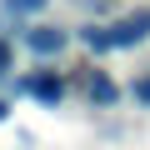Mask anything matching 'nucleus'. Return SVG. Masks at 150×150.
I'll list each match as a JSON object with an SVG mask.
<instances>
[{
    "label": "nucleus",
    "instance_id": "obj_1",
    "mask_svg": "<svg viewBox=\"0 0 150 150\" xmlns=\"http://www.w3.org/2000/svg\"><path fill=\"white\" fill-rule=\"evenodd\" d=\"M110 30H115V50H130V45L150 40V10H135V15H125V20H115Z\"/></svg>",
    "mask_w": 150,
    "mask_h": 150
},
{
    "label": "nucleus",
    "instance_id": "obj_4",
    "mask_svg": "<svg viewBox=\"0 0 150 150\" xmlns=\"http://www.w3.org/2000/svg\"><path fill=\"white\" fill-rule=\"evenodd\" d=\"M80 45H85L90 55H105V50H115V30H110V25H85V30H80Z\"/></svg>",
    "mask_w": 150,
    "mask_h": 150
},
{
    "label": "nucleus",
    "instance_id": "obj_2",
    "mask_svg": "<svg viewBox=\"0 0 150 150\" xmlns=\"http://www.w3.org/2000/svg\"><path fill=\"white\" fill-rule=\"evenodd\" d=\"M20 90H25V95H35L40 105H55V100L65 95V80H60L55 70H35L30 80H20Z\"/></svg>",
    "mask_w": 150,
    "mask_h": 150
},
{
    "label": "nucleus",
    "instance_id": "obj_3",
    "mask_svg": "<svg viewBox=\"0 0 150 150\" xmlns=\"http://www.w3.org/2000/svg\"><path fill=\"white\" fill-rule=\"evenodd\" d=\"M65 40H70V35H65V30H55V25H35V30L25 35V45H30L35 55H60V50H65Z\"/></svg>",
    "mask_w": 150,
    "mask_h": 150
},
{
    "label": "nucleus",
    "instance_id": "obj_8",
    "mask_svg": "<svg viewBox=\"0 0 150 150\" xmlns=\"http://www.w3.org/2000/svg\"><path fill=\"white\" fill-rule=\"evenodd\" d=\"M135 100H140V105H150V75H145V80H135Z\"/></svg>",
    "mask_w": 150,
    "mask_h": 150
},
{
    "label": "nucleus",
    "instance_id": "obj_5",
    "mask_svg": "<svg viewBox=\"0 0 150 150\" xmlns=\"http://www.w3.org/2000/svg\"><path fill=\"white\" fill-rule=\"evenodd\" d=\"M90 100L95 105H115L120 100V90H115V80H110L105 70H90Z\"/></svg>",
    "mask_w": 150,
    "mask_h": 150
},
{
    "label": "nucleus",
    "instance_id": "obj_9",
    "mask_svg": "<svg viewBox=\"0 0 150 150\" xmlns=\"http://www.w3.org/2000/svg\"><path fill=\"white\" fill-rule=\"evenodd\" d=\"M5 115H10V100H0V120H5Z\"/></svg>",
    "mask_w": 150,
    "mask_h": 150
},
{
    "label": "nucleus",
    "instance_id": "obj_6",
    "mask_svg": "<svg viewBox=\"0 0 150 150\" xmlns=\"http://www.w3.org/2000/svg\"><path fill=\"white\" fill-rule=\"evenodd\" d=\"M15 70V50H10V40L0 35V80H5V75Z\"/></svg>",
    "mask_w": 150,
    "mask_h": 150
},
{
    "label": "nucleus",
    "instance_id": "obj_7",
    "mask_svg": "<svg viewBox=\"0 0 150 150\" xmlns=\"http://www.w3.org/2000/svg\"><path fill=\"white\" fill-rule=\"evenodd\" d=\"M5 5H10V10H15V15H35V10H40V5H45V0H5Z\"/></svg>",
    "mask_w": 150,
    "mask_h": 150
}]
</instances>
